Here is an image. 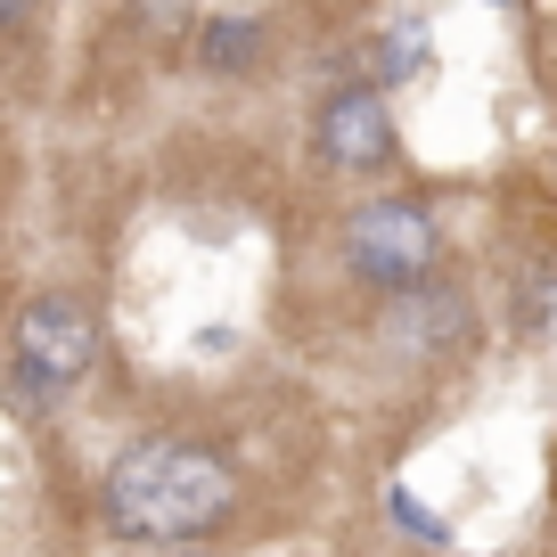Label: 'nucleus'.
Returning a JSON list of instances; mask_svg holds the SVG:
<instances>
[{"instance_id":"423d86ee","label":"nucleus","mask_w":557,"mask_h":557,"mask_svg":"<svg viewBox=\"0 0 557 557\" xmlns=\"http://www.w3.org/2000/svg\"><path fill=\"white\" fill-rule=\"evenodd\" d=\"M197 66L206 74H255L262 66V25L255 17H206L197 25Z\"/></svg>"},{"instance_id":"39448f33","label":"nucleus","mask_w":557,"mask_h":557,"mask_svg":"<svg viewBox=\"0 0 557 557\" xmlns=\"http://www.w3.org/2000/svg\"><path fill=\"white\" fill-rule=\"evenodd\" d=\"M385 329H394V345H410V352H443V345H459V336H468V296H459V287H443V278H426L418 296H394Z\"/></svg>"},{"instance_id":"f8f14e48","label":"nucleus","mask_w":557,"mask_h":557,"mask_svg":"<svg viewBox=\"0 0 557 557\" xmlns=\"http://www.w3.org/2000/svg\"><path fill=\"white\" fill-rule=\"evenodd\" d=\"M164 557H206V549H164Z\"/></svg>"},{"instance_id":"20e7f679","label":"nucleus","mask_w":557,"mask_h":557,"mask_svg":"<svg viewBox=\"0 0 557 557\" xmlns=\"http://www.w3.org/2000/svg\"><path fill=\"white\" fill-rule=\"evenodd\" d=\"M17 361L41 369V377H58V385H74L90 361H99V320H90V304L34 296L17 312Z\"/></svg>"},{"instance_id":"9d476101","label":"nucleus","mask_w":557,"mask_h":557,"mask_svg":"<svg viewBox=\"0 0 557 557\" xmlns=\"http://www.w3.org/2000/svg\"><path fill=\"white\" fill-rule=\"evenodd\" d=\"M34 17H41V0H0V41H9V34H25Z\"/></svg>"},{"instance_id":"1a4fd4ad","label":"nucleus","mask_w":557,"mask_h":557,"mask_svg":"<svg viewBox=\"0 0 557 557\" xmlns=\"http://www.w3.org/2000/svg\"><path fill=\"white\" fill-rule=\"evenodd\" d=\"M58 394L66 385L58 377H41V369H25V361H9V401H17L25 418H41V410H58Z\"/></svg>"},{"instance_id":"0eeeda50","label":"nucleus","mask_w":557,"mask_h":557,"mask_svg":"<svg viewBox=\"0 0 557 557\" xmlns=\"http://www.w3.org/2000/svg\"><path fill=\"white\" fill-rule=\"evenodd\" d=\"M385 517H394V524H401L410 541H426V549H451V524H443L435 508L418 500L410 484H385Z\"/></svg>"},{"instance_id":"6e6552de","label":"nucleus","mask_w":557,"mask_h":557,"mask_svg":"<svg viewBox=\"0 0 557 557\" xmlns=\"http://www.w3.org/2000/svg\"><path fill=\"white\" fill-rule=\"evenodd\" d=\"M524 329H533V336H557V262H541V271L524 278Z\"/></svg>"},{"instance_id":"9b49d317","label":"nucleus","mask_w":557,"mask_h":557,"mask_svg":"<svg viewBox=\"0 0 557 557\" xmlns=\"http://www.w3.org/2000/svg\"><path fill=\"white\" fill-rule=\"evenodd\" d=\"M139 9H148L157 34H181V17H189V0H139Z\"/></svg>"},{"instance_id":"f257e3e1","label":"nucleus","mask_w":557,"mask_h":557,"mask_svg":"<svg viewBox=\"0 0 557 557\" xmlns=\"http://www.w3.org/2000/svg\"><path fill=\"white\" fill-rule=\"evenodd\" d=\"M99 508H107L115 541H173V549H189L238 508V468L222 451H206V443L148 435L132 451H115Z\"/></svg>"},{"instance_id":"7ed1b4c3","label":"nucleus","mask_w":557,"mask_h":557,"mask_svg":"<svg viewBox=\"0 0 557 557\" xmlns=\"http://www.w3.org/2000/svg\"><path fill=\"white\" fill-rule=\"evenodd\" d=\"M312 139H320V157H329L336 173H377V164L394 157V107H385V90L345 83V90L320 99Z\"/></svg>"},{"instance_id":"f03ea898","label":"nucleus","mask_w":557,"mask_h":557,"mask_svg":"<svg viewBox=\"0 0 557 557\" xmlns=\"http://www.w3.org/2000/svg\"><path fill=\"white\" fill-rule=\"evenodd\" d=\"M345 262L385 304L418 296V287L435 278V262H443V230H435V213L410 206V197H369V206H352V222H345Z\"/></svg>"}]
</instances>
